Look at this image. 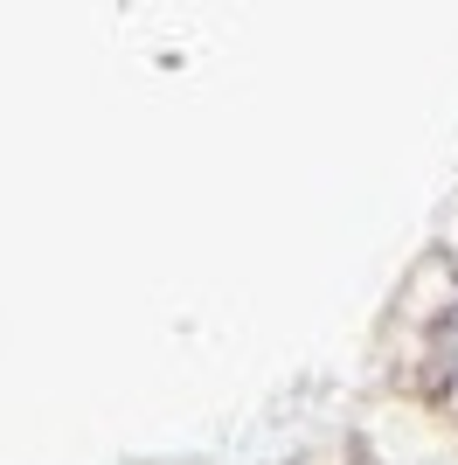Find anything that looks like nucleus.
<instances>
[{"label":"nucleus","instance_id":"nucleus-1","mask_svg":"<svg viewBox=\"0 0 458 465\" xmlns=\"http://www.w3.org/2000/svg\"><path fill=\"white\" fill-rule=\"evenodd\" d=\"M444 354H452V369H458V312L444 320Z\"/></svg>","mask_w":458,"mask_h":465}]
</instances>
